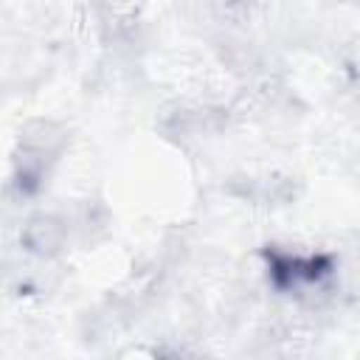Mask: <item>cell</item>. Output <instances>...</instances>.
I'll use <instances>...</instances> for the list:
<instances>
[{
    "mask_svg": "<svg viewBox=\"0 0 360 360\" xmlns=\"http://www.w3.org/2000/svg\"><path fill=\"white\" fill-rule=\"evenodd\" d=\"M65 135L53 129V124H31L25 132H20L14 169H11V191L17 197H34L51 174V166L56 163L62 152Z\"/></svg>",
    "mask_w": 360,
    "mask_h": 360,
    "instance_id": "obj_1",
    "label": "cell"
},
{
    "mask_svg": "<svg viewBox=\"0 0 360 360\" xmlns=\"http://www.w3.org/2000/svg\"><path fill=\"white\" fill-rule=\"evenodd\" d=\"M262 262H264V273H267L270 287L276 292H284V295L318 290L338 270V262L332 253H323V250L295 253V250H284L278 245L262 248Z\"/></svg>",
    "mask_w": 360,
    "mask_h": 360,
    "instance_id": "obj_2",
    "label": "cell"
},
{
    "mask_svg": "<svg viewBox=\"0 0 360 360\" xmlns=\"http://www.w3.org/2000/svg\"><path fill=\"white\" fill-rule=\"evenodd\" d=\"M228 3V8H239V11H245L250 3H256V0H225Z\"/></svg>",
    "mask_w": 360,
    "mask_h": 360,
    "instance_id": "obj_3",
    "label": "cell"
}]
</instances>
